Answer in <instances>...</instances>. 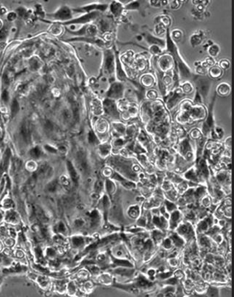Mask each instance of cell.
Masks as SVG:
<instances>
[{
  "mask_svg": "<svg viewBox=\"0 0 234 297\" xmlns=\"http://www.w3.org/2000/svg\"><path fill=\"white\" fill-rule=\"evenodd\" d=\"M78 291V286L76 285L75 281H68L67 283L66 286V293L70 296H74L76 295Z\"/></svg>",
  "mask_w": 234,
  "mask_h": 297,
  "instance_id": "7c38bea8",
  "label": "cell"
},
{
  "mask_svg": "<svg viewBox=\"0 0 234 297\" xmlns=\"http://www.w3.org/2000/svg\"><path fill=\"white\" fill-rule=\"evenodd\" d=\"M196 84H197L199 91H200L201 94H202L204 97H206L209 92V87H210V82L206 78L200 77L199 78Z\"/></svg>",
  "mask_w": 234,
  "mask_h": 297,
  "instance_id": "8992f818",
  "label": "cell"
},
{
  "mask_svg": "<svg viewBox=\"0 0 234 297\" xmlns=\"http://www.w3.org/2000/svg\"><path fill=\"white\" fill-rule=\"evenodd\" d=\"M172 36H173L174 39L179 41L182 37V32L179 30H175L172 31Z\"/></svg>",
  "mask_w": 234,
  "mask_h": 297,
  "instance_id": "7bdbcfd3",
  "label": "cell"
},
{
  "mask_svg": "<svg viewBox=\"0 0 234 297\" xmlns=\"http://www.w3.org/2000/svg\"><path fill=\"white\" fill-rule=\"evenodd\" d=\"M209 54L212 57H217L218 55V54L220 53V47L217 44H213L208 49Z\"/></svg>",
  "mask_w": 234,
  "mask_h": 297,
  "instance_id": "d6986e66",
  "label": "cell"
},
{
  "mask_svg": "<svg viewBox=\"0 0 234 297\" xmlns=\"http://www.w3.org/2000/svg\"><path fill=\"white\" fill-rule=\"evenodd\" d=\"M97 32V28L95 25H89L86 27V33L89 36H94Z\"/></svg>",
  "mask_w": 234,
  "mask_h": 297,
  "instance_id": "1f68e13d",
  "label": "cell"
},
{
  "mask_svg": "<svg viewBox=\"0 0 234 297\" xmlns=\"http://www.w3.org/2000/svg\"><path fill=\"white\" fill-rule=\"evenodd\" d=\"M203 204H204L206 207L209 206V199L208 198L204 199V200H203Z\"/></svg>",
  "mask_w": 234,
  "mask_h": 297,
  "instance_id": "94428289",
  "label": "cell"
},
{
  "mask_svg": "<svg viewBox=\"0 0 234 297\" xmlns=\"http://www.w3.org/2000/svg\"><path fill=\"white\" fill-rule=\"evenodd\" d=\"M60 182L63 186L70 187L71 185V178L66 176H62L60 178Z\"/></svg>",
  "mask_w": 234,
  "mask_h": 297,
  "instance_id": "4316f807",
  "label": "cell"
},
{
  "mask_svg": "<svg viewBox=\"0 0 234 297\" xmlns=\"http://www.w3.org/2000/svg\"><path fill=\"white\" fill-rule=\"evenodd\" d=\"M17 17V15L16 12H10L7 13V20L10 22H12L16 20Z\"/></svg>",
  "mask_w": 234,
  "mask_h": 297,
  "instance_id": "8d00e7d4",
  "label": "cell"
},
{
  "mask_svg": "<svg viewBox=\"0 0 234 297\" xmlns=\"http://www.w3.org/2000/svg\"><path fill=\"white\" fill-rule=\"evenodd\" d=\"M184 287L186 290H191L194 287V283L191 279H187L184 282Z\"/></svg>",
  "mask_w": 234,
  "mask_h": 297,
  "instance_id": "b9f144b4",
  "label": "cell"
},
{
  "mask_svg": "<svg viewBox=\"0 0 234 297\" xmlns=\"http://www.w3.org/2000/svg\"><path fill=\"white\" fill-rule=\"evenodd\" d=\"M67 169H68L70 176H71V178H73L74 180H77L78 179V172H76L75 168H74L73 165L70 162H67Z\"/></svg>",
  "mask_w": 234,
  "mask_h": 297,
  "instance_id": "e0dca14e",
  "label": "cell"
},
{
  "mask_svg": "<svg viewBox=\"0 0 234 297\" xmlns=\"http://www.w3.org/2000/svg\"><path fill=\"white\" fill-rule=\"evenodd\" d=\"M88 271H89V272H90L91 275H93V276H97V275H99V268L97 265H91L90 266H89Z\"/></svg>",
  "mask_w": 234,
  "mask_h": 297,
  "instance_id": "f546056e",
  "label": "cell"
},
{
  "mask_svg": "<svg viewBox=\"0 0 234 297\" xmlns=\"http://www.w3.org/2000/svg\"><path fill=\"white\" fill-rule=\"evenodd\" d=\"M44 149L45 151H47V152H49V153H52V154L57 153V148H55V147H53L51 145L46 144V145L44 146Z\"/></svg>",
  "mask_w": 234,
  "mask_h": 297,
  "instance_id": "74e56055",
  "label": "cell"
},
{
  "mask_svg": "<svg viewBox=\"0 0 234 297\" xmlns=\"http://www.w3.org/2000/svg\"><path fill=\"white\" fill-rule=\"evenodd\" d=\"M164 31H165V29H164L163 27L160 26V25H157V27L156 28V32H157V34H163V32H164Z\"/></svg>",
  "mask_w": 234,
  "mask_h": 297,
  "instance_id": "db71d44e",
  "label": "cell"
},
{
  "mask_svg": "<svg viewBox=\"0 0 234 297\" xmlns=\"http://www.w3.org/2000/svg\"><path fill=\"white\" fill-rule=\"evenodd\" d=\"M67 282H68V281H67ZM67 282H66L65 280L56 281L55 282L52 283V287H53L58 294H66V286Z\"/></svg>",
  "mask_w": 234,
  "mask_h": 297,
  "instance_id": "ba28073f",
  "label": "cell"
},
{
  "mask_svg": "<svg viewBox=\"0 0 234 297\" xmlns=\"http://www.w3.org/2000/svg\"><path fill=\"white\" fill-rule=\"evenodd\" d=\"M200 244H201V246H202L203 248H210V246L212 245L211 241H209L207 237H204V236L201 238Z\"/></svg>",
  "mask_w": 234,
  "mask_h": 297,
  "instance_id": "4dcf8cb0",
  "label": "cell"
},
{
  "mask_svg": "<svg viewBox=\"0 0 234 297\" xmlns=\"http://www.w3.org/2000/svg\"><path fill=\"white\" fill-rule=\"evenodd\" d=\"M51 31H52V34H53L54 35H60L62 31V28H61L60 25H57L56 23L52 26Z\"/></svg>",
  "mask_w": 234,
  "mask_h": 297,
  "instance_id": "836d02e7",
  "label": "cell"
},
{
  "mask_svg": "<svg viewBox=\"0 0 234 297\" xmlns=\"http://www.w3.org/2000/svg\"><path fill=\"white\" fill-rule=\"evenodd\" d=\"M104 71L107 74H112L115 70V57L114 54L110 50L107 51L104 54Z\"/></svg>",
  "mask_w": 234,
  "mask_h": 297,
  "instance_id": "3957f363",
  "label": "cell"
},
{
  "mask_svg": "<svg viewBox=\"0 0 234 297\" xmlns=\"http://www.w3.org/2000/svg\"><path fill=\"white\" fill-rule=\"evenodd\" d=\"M128 215L131 217L135 219L139 215V209L137 206H133L128 209Z\"/></svg>",
  "mask_w": 234,
  "mask_h": 297,
  "instance_id": "7402d4cb",
  "label": "cell"
},
{
  "mask_svg": "<svg viewBox=\"0 0 234 297\" xmlns=\"http://www.w3.org/2000/svg\"><path fill=\"white\" fill-rule=\"evenodd\" d=\"M85 224V221L83 219H77L75 220V226L77 227V228H82L83 226H84Z\"/></svg>",
  "mask_w": 234,
  "mask_h": 297,
  "instance_id": "bcb514c9",
  "label": "cell"
},
{
  "mask_svg": "<svg viewBox=\"0 0 234 297\" xmlns=\"http://www.w3.org/2000/svg\"><path fill=\"white\" fill-rule=\"evenodd\" d=\"M146 39H147L149 42H150L152 44H158V45H163L164 44V41L162 40V39L155 38V37L152 36V35H147L146 36Z\"/></svg>",
  "mask_w": 234,
  "mask_h": 297,
  "instance_id": "d4e9b609",
  "label": "cell"
},
{
  "mask_svg": "<svg viewBox=\"0 0 234 297\" xmlns=\"http://www.w3.org/2000/svg\"><path fill=\"white\" fill-rule=\"evenodd\" d=\"M220 65L222 68L228 69V67H230V62H229V61L227 60H222L220 62Z\"/></svg>",
  "mask_w": 234,
  "mask_h": 297,
  "instance_id": "f6af8a7d",
  "label": "cell"
},
{
  "mask_svg": "<svg viewBox=\"0 0 234 297\" xmlns=\"http://www.w3.org/2000/svg\"><path fill=\"white\" fill-rule=\"evenodd\" d=\"M93 112L94 113H95V115H100L102 113V107L100 106L99 102L98 100H94L93 102Z\"/></svg>",
  "mask_w": 234,
  "mask_h": 297,
  "instance_id": "484cf974",
  "label": "cell"
},
{
  "mask_svg": "<svg viewBox=\"0 0 234 297\" xmlns=\"http://www.w3.org/2000/svg\"><path fill=\"white\" fill-rule=\"evenodd\" d=\"M35 12L39 16H41V17H44L45 16V12L44 11L42 7H41V4H36L35 6Z\"/></svg>",
  "mask_w": 234,
  "mask_h": 297,
  "instance_id": "e575fe53",
  "label": "cell"
},
{
  "mask_svg": "<svg viewBox=\"0 0 234 297\" xmlns=\"http://www.w3.org/2000/svg\"><path fill=\"white\" fill-rule=\"evenodd\" d=\"M122 86L120 84H115L111 88L109 94L112 97H120L122 96Z\"/></svg>",
  "mask_w": 234,
  "mask_h": 297,
  "instance_id": "30bf717a",
  "label": "cell"
},
{
  "mask_svg": "<svg viewBox=\"0 0 234 297\" xmlns=\"http://www.w3.org/2000/svg\"><path fill=\"white\" fill-rule=\"evenodd\" d=\"M181 2L180 1H172V4H171V8L172 9H178L179 7H180V4Z\"/></svg>",
  "mask_w": 234,
  "mask_h": 297,
  "instance_id": "f907efd6",
  "label": "cell"
},
{
  "mask_svg": "<svg viewBox=\"0 0 234 297\" xmlns=\"http://www.w3.org/2000/svg\"><path fill=\"white\" fill-rule=\"evenodd\" d=\"M110 151V146L108 144H104L102 145L101 147H99V152L101 155H102L103 157H105L107 155L109 154Z\"/></svg>",
  "mask_w": 234,
  "mask_h": 297,
  "instance_id": "f1b7e54d",
  "label": "cell"
},
{
  "mask_svg": "<svg viewBox=\"0 0 234 297\" xmlns=\"http://www.w3.org/2000/svg\"><path fill=\"white\" fill-rule=\"evenodd\" d=\"M115 185L113 184L112 182H111V181L110 180L107 181V189H108L109 193L110 194L113 193L115 191Z\"/></svg>",
  "mask_w": 234,
  "mask_h": 297,
  "instance_id": "60d3db41",
  "label": "cell"
},
{
  "mask_svg": "<svg viewBox=\"0 0 234 297\" xmlns=\"http://www.w3.org/2000/svg\"><path fill=\"white\" fill-rule=\"evenodd\" d=\"M7 12V9L4 7H0V14L4 15L6 14Z\"/></svg>",
  "mask_w": 234,
  "mask_h": 297,
  "instance_id": "680465c9",
  "label": "cell"
},
{
  "mask_svg": "<svg viewBox=\"0 0 234 297\" xmlns=\"http://www.w3.org/2000/svg\"><path fill=\"white\" fill-rule=\"evenodd\" d=\"M89 272L88 270H80L79 272L77 273V277L79 280H86L89 278Z\"/></svg>",
  "mask_w": 234,
  "mask_h": 297,
  "instance_id": "83f0119b",
  "label": "cell"
},
{
  "mask_svg": "<svg viewBox=\"0 0 234 297\" xmlns=\"http://www.w3.org/2000/svg\"><path fill=\"white\" fill-rule=\"evenodd\" d=\"M34 281L39 285V286L40 287L41 289L48 290L50 288H52V282L51 280H50V278H48L47 276H37L36 280Z\"/></svg>",
  "mask_w": 234,
  "mask_h": 297,
  "instance_id": "52a82bcc",
  "label": "cell"
},
{
  "mask_svg": "<svg viewBox=\"0 0 234 297\" xmlns=\"http://www.w3.org/2000/svg\"><path fill=\"white\" fill-rule=\"evenodd\" d=\"M109 27V24L105 22V21H102L101 23V28L102 30H107L108 29Z\"/></svg>",
  "mask_w": 234,
  "mask_h": 297,
  "instance_id": "816d5d0a",
  "label": "cell"
},
{
  "mask_svg": "<svg viewBox=\"0 0 234 297\" xmlns=\"http://www.w3.org/2000/svg\"><path fill=\"white\" fill-rule=\"evenodd\" d=\"M25 167L28 171L32 172H34L35 170L37 169L38 165H37V163L35 162V160H34V159H30V160L28 161L27 162L25 163Z\"/></svg>",
  "mask_w": 234,
  "mask_h": 297,
  "instance_id": "ac0fdd59",
  "label": "cell"
},
{
  "mask_svg": "<svg viewBox=\"0 0 234 297\" xmlns=\"http://www.w3.org/2000/svg\"><path fill=\"white\" fill-rule=\"evenodd\" d=\"M179 218H180V213H179L178 212H175L172 214V220H171L172 226L173 225L174 226L178 223Z\"/></svg>",
  "mask_w": 234,
  "mask_h": 297,
  "instance_id": "d590c367",
  "label": "cell"
},
{
  "mask_svg": "<svg viewBox=\"0 0 234 297\" xmlns=\"http://www.w3.org/2000/svg\"><path fill=\"white\" fill-rule=\"evenodd\" d=\"M89 140H90L91 142H92L94 143V140H97V137H96V136L94 135V134L93 132H90V134H89Z\"/></svg>",
  "mask_w": 234,
  "mask_h": 297,
  "instance_id": "f5cc1de1",
  "label": "cell"
},
{
  "mask_svg": "<svg viewBox=\"0 0 234 297\" xmlns=\"http://www.w3.org/2000/svg\"><path fill=\"white\" fill-rule=\"evenodd\" d=\"M150 51L152 52L153 54H158L159 52H160V51H159V47H157V46L156 45H153L152 46V47H150Z\"/></svg>",
  "mask_w": 234,
  "mask_h": 297,
  "instance_id": "7dc6e473",
  "label": "cell"
},
{
  "mask_svg": "<svg viewBox=\"0 0 234 297\" xmlns=\"http://www.w3.org/2000/svg\"><path fill=\"white\" fill-rule=\"evenodd\" d=\"M108 5L105 4H99V3H92V4H87L86 6H83L81 7H79L78 9H75V10H73L74 12H88L90 13L91 11L94 10H100V11H105L106 9L108 8Z\"/></svg>",
  "mask_w": 234,
  "mask_h": 297,
  "instance_id": "5b68a950",
  "label": "cell"
},
{
  "mask_svg": "<svg viewBox=\"0 0 234 297\" xmlns=\"http://www.w3.org/2000/svg\"><path fill=\"white\" fill-rule=\"evenodd\" d=\"M150 3L152 6L154 7H160L161 6V1H150Z\"/></svg>",
  "mask_w": 234,
  "mask_h": 297,
  "instance_id": "6f0895ef",
  "label": "cell"
},
{
  "mask_svg": "<svg viewBox=\"0 0 234 297\" xmlns=\"http://www.w3.org/2000/svg\"><path fill=\"white\" fill-rule=\"evenodd\" d=\"M231 88L228 84H221L218 87V91L221 96H226L230 93Z\"/></svg>",
  "mask_w": 234,
  "mask_h": 297,
  "instance_id": "9a60e30c",
  "label": "cell"
},
{
  "mask_svg": "<svg viewBox=\"0 0 234 297\" xmlns=\"http://www.w3.org/2000/svg\"><path fill=\"white\" fill-rule=\"evenodd\" d=\"M191 89H192L191 86H190L189 84H186L185 86H184V87H183V90H184V91H185L186 92V93H189V92H191Z\"/></svg>",
  "mask_w": 234,
  "mask_h": 297,
  "instance_id": "9f6ffc18",
  "label": "cell"
},
{
  "mask_svg": "<svg viewBox=\"0 0 234 297\" xmlns=\"http://www.w3.org/2000/svg\"><path fill=\"white\" fill-rule=\"evenodd\" d=\"M21 216L17 213V212L14 210L13 209L4 211V222L5 223L15 226L21 223Z\"/></svg>",
  "mask_w": 234,
  "mask_h": 297,
  "instance_id": "7a4b0ae2",
  "label": "cell"
},
{
  "mask_svg": "<svg viewBox=\"0 0 234 297\" xmlns=\"http://www.w3.org/2000/svg\"><path fill=\"white\" fill-rule=\"evenodd\" d=\"M163 246L164 248L166 249H171L172 246V240L170 239H165V241H163Z\"/></svg>",
  "mask_w": 234,
  "mask_h": 297,
  "instance_id": "f35d334b",
  "label": "cell"
},
{
  "mask_svg": "<svg viewBox=\"0 0 234 297\" xmlns=\"http://www.w3.org/2000/svg\"><path fill=\"white\" fill-rule=\"evenodd\" d=\"M169 263L170 265L173 266V267H176V266L178 265V261L176 258H174L173 257V258H170L169 259Z\"/></svg>",
  "mask_w": 234,
  "mask_h": 297,
  "instance_id": "681fc988",
  "label": "cell"
},
{
  "mask_svg": "<svg viewBox=\"0 0 234 297\" xmlns=\"http://www.w3.org/2000/svg\"><path fill=\"white\" fill-rule=\"evenodd\" d=\"M110 10L115 16H118L122 12V7L121 3H119L117 2H113L110 6Z\"/></svg>",
  "mask_w": 234,
  "mask_h": 297,
  "instance_id": "4fadbf2b",
  "label": "cell"
},
{
  "mask_svg": "<svg viewBox=\"0 0 234 297\" xmlns=\"http://www.w3.org/2000/svg\"><path fill=\"white\" fill-rule=\"evenodd\" d=\"M44 254L47 258L54 259L57 257V249L49 246V247H47L44 250Z\"/></svg>",
  "mask_w": 234,
  "mask_h": 297,
  "instance_id": "5bb4252c",
  "label": "cell"
},
{
  "mask_svg": "<svg viewBox=\"0 0 234 297\" xmlns=\"http://www.w3.org/2000/svg\"><path fill=\"white\" fill-rule=\"evenodd\" d=\"M73 10L66 5L61 6L54 12L48 14L47 16L51 17L54 22H65L71 21L73 17Z\"/></svg>",
  "mask_w": 234,
  "mask_h": 297,
  "instance_id": "6da1fadb",
  "label": "cell"
},
{
  "mask_svg": "<svg viewBox=\"0 0 234 297\" xmlns=\"http://www.w3.org/2000/svg\"><path fill=\"white\" fill-rule=\"evenodd\" d=\"M167 294H173V293H171V292H170V293H167ZM167 296H173V294H167Z\"/></svg>",
  "mask_w": 234,
  "mask_h": 297,
  "instance_id": "6125c7cd",
  "label": "cell"
},
{
  "mask_svg": "<svg viewBox=\"0 0 234 297\" xmlns=\"http://www.w3.org/2000/svg\"><path fill=\"white\" fill-rule=\"evenodd\" d=\"M97 15L98 13L97 12H91L85 15H83V16H80V17H78V18L72 20V21L65 22V23H61V24H63V25H65H65H71V24H84L94 20L96 17L97 16Z\"/></svg>",
  "mask_w": 234,
  "mask_h": 297,
  "instance_id": "277c9868",
  "label": "cell"
},
{
  "mask_svg": "<svg viewBox=\"0 0 234 297\" xmlns=\"http://www.w3.org/2000/svg\"><path fill=\"white\" fill-rule=\"evenodd\" d=\"M140 5L139 2H133L131 3L128 4V5L126 7V8L128 9V10H136Z\"/></svg>",
  "mask_w": 234,
  "mask_h": 297,
  "instance_id": "ab89813d",
  "label": "cell"
},
{
  "mask_svg": "<svg viewBox=\"0 0 234 297\" xmlns=\"http://www.w3.org/2000/svg\"><path fill=\"white\" fill-rule=\"evenodd\" d=\"M162 21H163V23L165 24V25H170V20L167 17H163V18H162Z\"/></svg>",
  "mask_w": 234,
  "mask_h": 297,
  "instance_id": "11a10c76",
  "label": "cell"
},
{
  "mask_svg": "<svg viewBox=\"0 0 234 297\" xmlns=\"http://www.w3.org/2000/svg\"><path fill=\"white\" fill-rule=\"evenodd\" d=\"M71 243L73 244L74 248L78 249L84 247L86 241L84 237L80 236V235H75V236L72 237Z\"/></svg>",
  "mask_w": 234,
  "mask_h": 297,
  "instance_id": "8fae6325",
  "label": "cell"
},
{
  "mask_svg": "<svg viewBox=\"0 0 234 297\" xmlns=\"http://www.w3.org/2000/svg\"><path fill=\"white\" fill-rule=\"evenodd\" d=\"M2 205L4 211L14 208L15 204L10 198H5L2 202Z\"/></svg>",
  "mask_w": 234,
  "mask_h": 297,
  "instance_id": "2e32d148",
  "label": "cell"
},
{
  "mask_svg": "<svg viewBox=\"0 0 234 297\" xmlns=\"http://www.w3.org/2000/svg\"><path fill=\"white\" fill-rule=\"evenodd\" d=\"M172 244H174L175 245H176L177 246H181L183 245V240L181 239V238L178 237V235H173L172 236Z\"/></svg>",
  "mask_w": 234,
  "mask_h": 297,
  "instance_id": "d6a6232c",
  "label": "cell"
},
{
  "mask_svg": "<svg viewBox=\"0 0 234 297\" xmlns=\"http://www.w3.org/2000/svg\"><path fill=\"white\" fill-rule=\"evenodd\" d=\"M93 283L91 281H86L83 284L81 291L84 292V294H89L91 291H92L93 289Z\"/></svg>",
  "mask_w": 234,
  "mask_h": 297,
  "instance_id": "603a6c76",
  "label": "cell"
},
{
  "mask_svg": "<svg viewBox=\"0 0 234 297\" xmlns=\"http://www.w3.org/2000/svg\"><path fill=\"white\" fill-rule=\"evenodd\" d=\"M191 43L194 46H198L202 42V37L200 34H194L191 37Z\"/></svg>",
  "mask_w": 234,
  "mask_h": 297,
  "instance_id": "ffe728a7",
  "label": "cell"
},
{
  "mask_svg": "<svg viewBox=\"0 0 234 297\" xmlns=\"http://www.w3.org/2000/svg\"><path fill=\"white\" fill-rule=\"evenodd\" d=\"M178 232L182 236L185 237L186 239H191L193 237V231L190 228L189 226L187 225H183V226H181L178 228Z\"/></svg>",
  "mask_w": 234,
  "mask_h": 297,
  "instance_id": "9c48e42d",
  "label": "cell"
},
{
  "mask_svg": "<svg viewBox=\"0 0 234 297\" xmlns=\"http://www.w3.org/2000/svg\"><path fill=\"white\" fill-rule=\"evenodd\" d=\"M99 280L100 282H102V283H104V284H107V285L110 284L112 281V277L110 276V275H109L108 273H104L103 275H102L101 276H99Z\"/></svg>",
  "mask_w": 234,
  "mask_h": 297,
  "instance_id": "cb8c5ba5",
  "label": "cell"
},
{
  "mask_svg": "<svg viewBox=\"0 0 234 297\" xmlns=\"http://www.w3.org/2000/svg\"><path fill=\"white\" fill-rule=\"evenodd\" d=\"M148 276L149 277H154L155 276V270H150L148 271Z\"/></svg>",
  "mask_w": 234,
  "mask_h": 297,
  "instance_id": "91938a15",
  "label": "cell"
},
{
  "mask_svg": "<svg viewBox=\"0 0 234 297\" xmlns=\"http://www.w3.org/2000/svg\"><path fill=\"white\" fill-rule=\"evenodd\" d=\"M174 276L176 278H183V272L181 271V270H177L176 272H175Z\"/></svg>",
  "mask_w": 234,
  "mask_h": 297,
  "instance_id": "c3c4849f",
  "label": "cell"
},
{
  "mask_svg": "<svg viewBox=\"0 0 234 297\" xmlns=\"http://www.w3.org/2000/svg\"><path fill=\"white\" fill-rule=\"evenodd\" d=\"M103 189V182L102 180H98L95 184V190L97 193H99V191H102V189Z\"/></svg>",
  "mask_w": 234,
  "mask_h": 297,
  "instance_id": "ee69618b",
  "label": "cell"
},
{
  "mask_svg": "<svg viewBox=\"0 0 234 297\" xmlns=\"http://www.w3.org/2000/svg\"><path fill=\"white\" fill-rule=\"evenodd\" d=\"M209 74H210L211 77L214 78H218L221 76L222 75V71L218 67H213L209 71Z\"/></svg>",
  "mask_w": 234,
  "mask_h": 297,
  "instance_id": "44dd1931",
  "label": "cell"
}]
</instances>
